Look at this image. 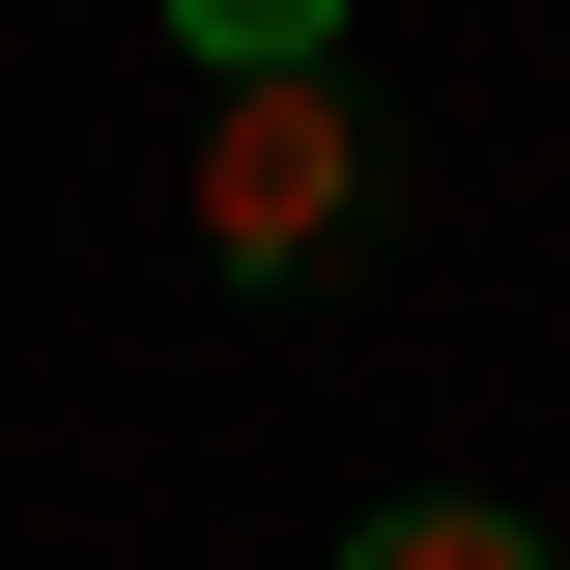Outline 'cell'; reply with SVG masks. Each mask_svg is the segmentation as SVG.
Here are the masks:
<instances>
[{"label": "cell", "mask_w": 570, "mask_h": 570, "mask_svg": "<svg viewBox=\"0 0 570 570\" xmlns=\"http://www.w3.org/2000/svg\"><path fill=\"white\" fill-rule=\"evenodd\" d=\"M371 228H400V142H371V86H200V257L228 285H343Z\"/></svg>", "instance_id": "1"}, {"label": "cell", "mask_w": 570, "mask_h": 570, "mask_svg": "<svg viewBox=\"0 0 570 570\" xmlns=\"http://www.w3.org/2000/svg\"><path fill=\"white\" fill-rule=\"evenodd\" d=\"M343 570H570V542L485 513V485H400V513H343Z\"/></svg>", "instance_id": "2"}, {"label": "cell", "mask_w": 570, "mask_h": 570, "mask_svg": "<svg viewBox=\"0 0 570 570\" xmlns=\"http://www.w3.org/2000/svg\"><path fill=\"white\" fill-rule=\"evenodd\" d=\"M171 58H200V86H314V58H343V0H171Z\"/></svg>", "instance_id": "3"}]
</instances>
